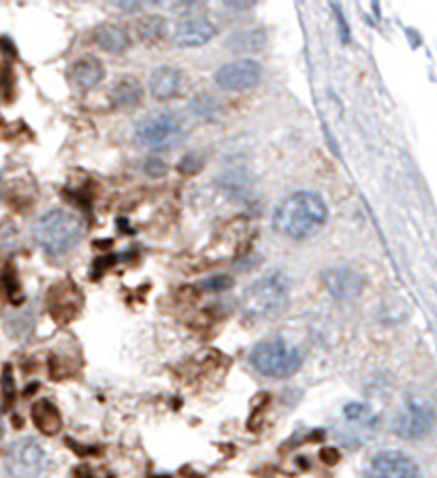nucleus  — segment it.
Returning <instances> with one entry per match:
<instances>
[{
  "label": "nucleus",
  "mask_w": 437,
  "mask_h": 478,
  "mask_svg": "<svg viewBox=\"0 0 437 478\" xmlns=\"http://www.w3.org/2000/svg\"><path fill=\"white\" fill-rule=\"evenodd\" d=\"M326 205L318 192L301 191L294 192L277 205L273 214V229L284 238L308 239L324 227Z\"/></svg>",
  "instance_id": "1"
},
{
  "label": "nucleus",
  "mask_w": 437,
  "mask_h": 478,
  "mask_svg": "<svg viewBox=\"0 0 437 478\" xmlns=\"http://www.w3.org/2000/svg\"><path fill=\"white\" fill-rule=\"evenodd\" d=\"M35 239L47 255H68L82 239V223L66 209H51L36 220Z\"/></svg>",
  "instance_id": "2"
},
{
  "label": "nucleus",
  "mask_w": 437,
  "mask_h": 478,
  "mask_svg": "<svg viewBox=\"0 0 437 478\" xmlns=\"http://www.w3.org/2000/svg\"><path fill=\"white\" fill-rule=\"evenodd\" d=\"M288 278L282 271H273L246 288L241 295V308L252 318L273 317L288 302Z\"/></svg>",
  "instance_id": "3"
},
{
  "label": "nucleus",
  "mask_w": 437,
  "mask_h": 478,
  "mask_svg": "<svg viewBox=\"0 0 437 478\" xmlns=\"http://www.w3.org/2000/svg\"><path fill=\"white\" fill-rule=\"evenodd\" d=\"M250 364L258 374L267 378H288L297 374L303 365V357L293 344L284 340H265L258 341L250 353Z\"/></svg>",
  "instance_id": "4"
},
{
  "label": "nucleus",
  "mask_w": 437,
  "mask_h": 478,
  "mask_svg": "<svg viewBox=\"0 0 437 478\" xmlns=\"http://www.w3.org/2000/svg\"><path fill=\"white\" fill-rule=\"evenodd\" d=\"M182 120L171 112L147 115L137 124L135 141L145 150H167L180 141Z\"/></svg>",
  "instance_id": "5"
},
{
  "label": "nucleus",
  "mask_w": 437,
  "mask_h": 478,
  "mask_svg": "<svg viewBox=\"0 0 437 478\" xmlns=\"http://www.w3.org/2000/svg\"><path fill=\"white\" fill-rule=\"evenodd\" d=\"M4 466L13 478H36L43 474L47 467V455L36 440L22 438L7 449Z\"/></svg>",
  "instance_id": "6"
},
{
  "label": "nucleus",
  "mask_w": 437,
  "mask_h": 478,
  "mask_svg": "<svg viewBox=\"0 0 437 478\" xmlns=\"http://www.w3.org/2000/svg\"><path fill=\"white\" fill-rule=\"evenodd\" d=\"M435 425V410L431 404H426L425 399H408L405 406L399 412V417L394 419V434H399L402 438L416 440L423 438L433 429Z\"/></svg>",
  "instance_id": "7"
},
{
  "label": "nucleus",
  "mask_w": 437,
  "mask_h": 478,
  "mask_svg": "<svg viewBox=\"0 0 437 478\" xmlns=\"http://www.w3.org/2000/svg\"><path fill=\"white\" fill-rule=\"evenodd\" d=\"M262 77V67L256 60L244 58V60H235L218 68L215 73V83H218L222 90L230 92H244L254 88Z\"/></svg>",
  "instance_id": "8"
},
{
  "label": "nucleus",
  "mask_w": 437,
  "mask_h": 478,
  "mask_svg": "<svg viewBox=\"0 0 437 478\" xmlns=\"http://www.w3.org/2000/svg\"><path fill=\"white\" fill-rule=\"evenodd\" d=\"M370 478H420V467L412 457L399 451H382L371 459Z\"/></svg>",
  "instance_id": "9"
},
{
  "label": "nucleus",
  "mask_w": 437,
  "mask_h": 478,
  "mask_svg": "<svg viewBox=\"0 0 437 478\" xmlns=\"http://www.w3.org/2000/svg\"><path fill=\"white\" fill-rule=\"evenodd\" d=\"M215 26L207 18L201 15H188L186 20H180L173 33V43L177 47H201L214 39Z\"/></svg>",
  "instance_id": "10"
},
{
  "label": "nucleus",
  "mask_w": 437,
  "mask_h": 478,
  "mask_svg": "<svg viewBox=\"0 0 437 478\" xmlns=\"http://www.w3.org/2000/svg\"><path fill=\"white\" fill-rule=\"evenodd\" d=\"M323 282L324 286L329 288L331 295L337 299H355L359 297L363 288H365V280H363L361 273L346 270V267L324 271Z\"/></svg>",
  "instance_id": "11"
},
{
  "label": "nucleus",
  "mask_w": 437,
  "mask_h": 478,
  "mask_svg": "<svg viewBox=\"0 0 437 478\" xmlns=\"http://www.w3.org/2000/svg\"><path fill=\"white\" fill-rule=\"evenodd\" d=\"M183 77L177 68L158 67L150 77V92L158 101H171L182 92Z\"/></svg>",
  "instance_id": "12"
},
{
  "label": "nucleus",
  "mask_w": 437,
  "mask_h": 478,
  "mask_svg": "<svg viewBox=\"0 0 437 478\" xmlns=\"http://www.w3.org/2000/svg\"><path fill=\"white\" fill-rule=\"evenodd\" d=\"M103 77H105L103 62L94 56L79 58L75 65L71 67V80L77 88H82V90H90V88L103 82Z\"/></svg>",
  "instance_id": "13"
},
{
  "label": "nucleus",
  "mask_w": 437,
  "mask_h": 478,
  "mask_svg": "<svg viewBox=\"0 0 437 478\" xmlns=\"http://www.w3.org/2000/svg\"><path fill=\"white\" fill-rule=\"evenodd\" d=\"M94 43L107 54H122L129 50L130 35L120 24H101L94 30Z\"/></svg>",
  "instance_id": "14"
},
{
  "label": "nucleus",
  "mask_w": 437,
  "mask_h": 478,
  "mask_svg": "<svg viewBox=\"0 0 437 478\" xmlns=\"http://www.w3.org/2000/svg\"><path fill=\"white\" fill-rule=\"evenodd\" d=\"M30 417H33L35 427L45 435H56L62 429V414L56 408V404H51L50 399H39L35 402L33 410H30Z\"/></svg>",
  "instance_id": "15"
},
{
  "label": "nucleus",
  "mask_w": 437,
  "mask_h": 478,
  "mask_svg": "<svg viewBox=\"0 0 437 478\" xmlns=\"http://www.w3.org/2000/svg\"><path fill=\"white\" fill-rule=\"evenodd\" d=\"M109 97H112V103L118 109H133L144 98V88H141L139 80H135V77H122V80L113 83Z\"/></svg>",
  "instance_id": "16"
},
{
  "label": "nucleus",
  "mask_w": 437,
  "mask_h": 478,
  "mask_svg": "<svg viewBox=\"0 0 437 478\" xmlns=\"http://www.w3.org/2000/svg\"><path fill=\"white\" fill-rule=\"evenodd\" d=\"M66 295H68V291L65 293V299H62V293L58 291V288H51L50 310H51V317H54L58 323H68V320L75 318L77 312H79L77 299H68Z\"/></svg>",
  "instance_id": "17"
},
{
  "label": "nucleus",
  "mask_w": 437,
  "mask_h": 478,
  "mask_svg": "<svg viewBox=\"0 0 437 478\" xmlns=\"http://www.w3.org/2000/svg\"><path fill=\"white\" fill-rule=\"evenodd\" d=\"M137 35L145 43H156V41L165 39L167 35V22L160 15H147L137 22Z\"/></svg>",
  "instance_id": "18"
},
{
  "label": "nucleus",
  "mask_w": 437,
  "mask_h": 478,
  "mask_svg": "<svg viewBox=\"0 0 437 478\" xmlns=\"http://www.w3.org/2000/svg\"><path fill=\"white\" fill-rule=\"evenodd\" d=\"M344 419L350 425H361L365 429H376L378 417L373 414V408L363 402H352L344 408Z\"/></svg>",
  "instance_id": "19"
},
{
  "label": "nucleus",
  "mask_w": 437,
  "mask_h": 478,
  "mask_svg": "<svg viewBox=\"0 0 437 478\" xmlns=\"http://www.w3.org/2000/svg\"><path fill=\"white\" fill-rule=\"evenodd\" d=\"M265 45V35L262 30H246V33H235L229 39V47L235 51H258Z\"/></svg>",
  "instance_id": "20"
},
{
  "label": "nucleus",
  "mask_w": 437,
  "mask_h": 478,
  "mask_svg": "<svg viewBox=\"0 0 437 478\" xmlns=\"http://www.w3.org/2000/svg\"><path fill=\"white\" fill-rule=\"evenodd\" d=\"M192 109H194V114H197V115H203V118L212 120L214 115L218 114L220 105L212 97V94H201V97H197L192 101Z\"/></svg>",
  "instance_id": "21"
},
{
  "label": "nucleus",
  "mask_w": 437,
  "mask_h": 478,
  "mask_svg": "<svg viewBox=\"0 0 437 478\" xmlns=\"http://www.w3.org/2000/svg\"><path fill=\"white\" fill-rule=\"evenodd\" d=\"M3 288H4V295L9 297V302H13V303L22 302V286H20L18 278H15V271L7 270L3 273Z\"/></svg>",
  "instance_id": "22"
},
{
  "label": "nucleus",
  "mask_w": 437,
  "mask_h": 478,
  "mask_svg": "<svg viewBox=\"0 0 437 478\" xmlns=\"http://www.w3.org/2000/svg\"><path fill=\"white\" fill-rule=\"evenodd\" d=\"M230 286H233V278L224 276V273H220V276H214V278H207V280L201 282V288L207 293H222V291H229Z\"/></svg>",
  "instance_id": "23"
},
{
  "label": "nucleus",
  "mask_w": 437,
  "mask_h": 478,
  "mask_svg": "<svg viewBox=\"0 0 437 478\" xmlns=\"http://www.w3.org/2000/svg\"><path fill=\"white\" fill-rule=\"evenodd\" d=\"M3 391H4V408H9L13 404L15 399V382L12 376V367H4V374H3Z\"/></svg>",
  "instance_id": "24"
},
{
  "label": "nucleus",
  "mask_w": 437,
  "mask_h": 478,
  "mask_svg": "<svg viewBox=\"0 0 437 478\" xmlns=\"http://www.w3.org/2000/svg\"><path fill=\"white\" fill-rule=\"evenodd\" d=\"M144 171L150 177H162L167 173V165L160 159H147L144 162Z\"/></svg>",
  "instance_id": "25"
},
{
  "label": "nucleus",
  "mask_w": 437,
  "mask_h": 478,
  "mask_svg": "<svg viewBox=\"0 0 437 478\" xmlns=\"http://www.w3.org/2000/svg\"><path fill=\"white\" fill-rule=\"evenodd\" d=\"M201 165H203L201 156H197V154H188L186 159H183V161L180 162V171H182V173H197L199 169H201Z\"/></svg>",
  "instance_id": "26"
},
{
  "label": "nucleus",
  "mask_w": 437,
  "mask_h": 478,
  "mask_svg": "<svg viewBox=\"0 0 437 478\" xmlns=\"http://www.w3.org/2000/svg\"><path fill=\"white\" fill-rule=\"evenodd\" d=\"M120 9H126V12H141L144 9V4H137V3H120Z\"/></svg>",
  "instance_id": "27"
},
{
  "label": "nucleus",
  "mask_w": 437,
  "mask_h": 478,
  "mask_svg": "<svg viewBox=\"0 0 437 478\" xmlns=\"http://www.w3.org/2000/svg\"><path fill=\"white\" fill-rule=\"evenodd\" d=\"M0 194H3V182H0Z\"/></svg>",
  "instance_id": "28"
}]
</instances>
